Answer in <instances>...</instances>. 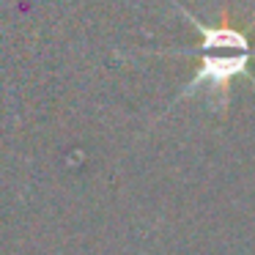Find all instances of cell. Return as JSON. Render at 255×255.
Instances as JSON below:
<instances>
[{"label":"cell","mask_w":255,"mask_h":255,"mask_svg":"<svg viewBox=\"0 0 255 255\" xmlns=\"http://www.w3.org/2000/svg\"><path fill=\"white\" fill-rule=\"evenodd\" d=\"M253 58H255V52H239L236 58H209V55H203V66L195 74L192 83L181 91V99H187V96L203 83H211L214 94L220 96L222 91H228V83H231L233 77H242V74L247 72V63L253 61Z\"/></svg>","instance_id":"1"},{"label":"cell","mask_w":255,"mask_h":255,"mask_svg":"<svg viewBox=\"0 0 255 255\" xmlns=\"http://www.w3.org/2000/svg\"><path fill=\"white\" fill-rule=\"evenodd\" d=\"M178 11L184 14V17L192 19V25L200 30V44L195 47H187V50H178L176 55H198V52H209V50H217V47H228V50H242V52H250V39L242 33V30L231 28L228 25V14H222V22L217 25V28H209V25H200L198 19L192 17V14L187 11V8H178Z\"/></svg>","instance_id":"2"}]
</instances>
